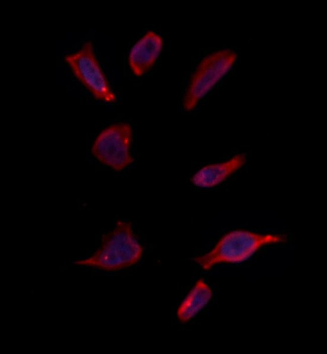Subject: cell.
<instances>
[{
    "mask_svg": "<svg viewBox=\"0 0 327 354\" xmlns=\"http://www.w3.org/2000/svg\"><path fill=\"white\" fill-rule=\"evenodd\" d=\"M64 61L75 77L97 100L113 103L116 96L97 58L93 43L85 42L75 52L64 56Z\"/></svg>",
    "mask_w": 327,
    "mask_h": 354,
    "instance_id": "277c9868",
    "label": "cell"
},
{
    "mask_svg": "<svg viewBox=\"0 0 327 354\" xmlns=\"http://www.w3.org/2000/svg\"><path fill=\"white\" fill-rule=\"evenodd\" d=\"M143 252V247L133 233L131 223L118 220L113 230L103 235L99 248L90 257L77 260L74 264L117 271L136 264Z\"/></svg>",
    "mask_w": 327,
    "mask_h": 354,
    "instance_id": "6da1fadb",
    "label": "cell"
},
{
    "mask_svg": "<svg viewBox=\"0 0 327 354\" xmlns=\"http://www.w3.org/2000/svg\"><path fill=\"white\" fill-rule=\"evenodd\" d=\"M287 241L285 234L234 230L225 234L210 251L195 257L194 261L204 270H209L219 264L243 262L264 246Z\"/></svg>",
    "mask_w": 327,
    "mask_h": 354,
    "instance_id": "7a4b0ae2",
    "label": "cell"
},
{
    "mask_svg": "<svg viewBox=\"0 0 327 354\" xmlns=\"http://www.w3.org/2000/svg\"><path fill=\"white\" fill-rule=\"evenodd\" d=\"M247 160L246 155L240 153L225 161L205 165L192 176L191 182L198 187L216 186L241 168Z\"/></svg>",
    "mask_w": 327,
    "mask_h": 354,
    "instance_id": "52a82bcc",
    "label": "cell"
},
{
    "mask_svg": "<svg viewBox=\"0 0 327 354\" xmlns=\"http://www.w3.org/2000/svg\"><path fill=\"white\" fill-rule=\"evenodd\" d=\"M132 129L130 125L120 123L102 131L91 149L93 155L101 163L119 171L134 161L130 153Z\"/></svg>",
    "mask_w": 327,
    "mask_h": 354,
    "instance_id": "5b68a950",
    "label": "cell"
},
{
    "mask_svg": "<svg viewBox=\"0 0 327 354\" xmlns=\"http://www.w3.org/2000/svg\"><path fill=\"white\" fill-rule=\"evenodd\" d=\"M213 295L211 288L203 279H199L178 308L179 321L186 323L195 316L210 302Z\"/></svg>",
    "mask_w": 327,
    "mask_h": 354,
    "instance_id": "ba28073f",
    "label": "cell"
},
{
    "mask_svg": "<svg viewBox=\"0 0 327 354\" xmlns=\"http://www.w3.org/2000/svg\"><path fill=\"white\" fill-rule=\"evenodd\" d=\"M164 41L153 31L146 32L133 45L128 54V64L136 76L143 75L154 65L160 54Z\"/></svg>",
    "mask_w": 327,
    "mask_h": 354,
    "instance_id": "8992f818",
    "label": "cell"
},
{
    "mask_svg": "<svg viewBox=\"0 0 327 354\" xmlns=\"http://www.w3.org/2000/svg\"><path fill=\"white\" fill-rule=\"evenodd\" d=\"M229 49L221 50L205 57L191 77L183 99L187 111L194 110L199 102L229 71L237 58Z\"/></svg>",
    "mask_w": 327,
    "mask_h": 354,
    "instance_id": "3957f363",
    "label": "cell"
}]
</instances>
